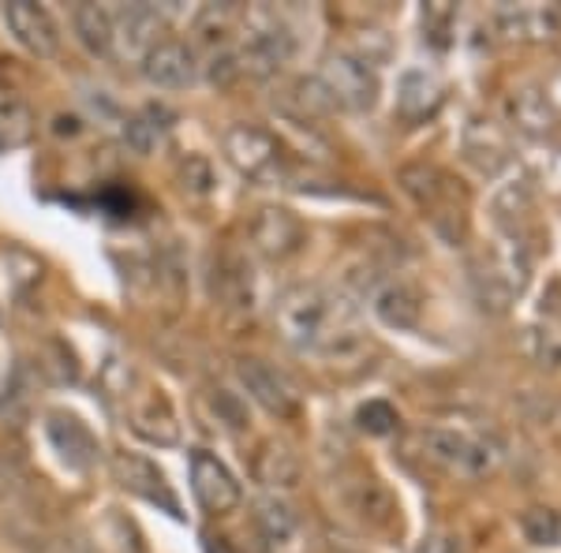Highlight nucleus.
Returning a JSON list of instances; mask_svg holds the SVG:
<instances>
[{"instance_id":"1","label":"nucleus","mask_w":561,"mask_h":553,"mask_svg":"<svg viewBox=\"0 0 561 553\" xmlns=\"http://www.w3.org/2000/svg\"><path fill=\"white\" fill-rule=\"evenodd\" d=\"M277 333L288 348L319 359H348L364 352V330L345 296L319 285L293 288L277 303Z\"/></svg>"},{"instance_id":"2","label":"nucleus","mask_w":561,"mask_h":553,"mask_svg":"<svg viewBox=\"0 0 561 553\" xmlns=\"http://www.w3.org/2000/svg\"><path fill=\"white\" fill-rule=\"evenodd\" d=\"M243 20V45L237 49L240 71L251 79H270L293 60L296 38L288 23L280 20L274 8H248Z\"/></svg>"},{"instance_id":"3","label":"nucleus","mask_w":561,"mask_h":553,"mask_svg":"<svg viewBox=\"0 0 561 553\" xmlns=\"http://www.w3.org/2000/svg\"><path fill=\"white\" fill-rule=\"evenodd\" d=\"M420 449L427 457V464L457 479H483L502 464V446L497 441L465 430H446V426L420 430Z\"/></svg>"},{"instance_id":"4","label":"nucleus","mask_w":561,"mask_h":553,"mask_svg":"<svg viewBox=\"0 0 561 553\" xmlns=\"http://www.w3.org/2000/svg\"><path fill=\"white\" fill-rule=\"evenodd\" d=\"M319 83L325 87V94H330L333 108H348V113H367V108H375L378 102V71L364 65L359 57H352V53H333V57H325V65L319 71Z\"/></svg>"},{"instance_id":"5","label":"nucleus","mask_w":561,"mask_h":553,"mask_svg":"<svg viewBox=\"0 0 561 553\" xmlns=\"http://www.w3.org/2000/svg\"><path fill=\"white\" fill-rule=\"evenodd\" d=\"M108 468H113V479L128 489V494L158 505V509H165L169 516L180 520V497L173 494V486H169L165 471L153 464V460L139 457V452H113V457H108Z\"/></svg>"},{"instance_id":"6","label":"nucleus","mask_w":561,"mask_h":553,"mask_svg":"<svg viewBox=\"0 0 561 553\" xmlns=\"http://www.w3.org/2000/svg\"><path fill=\"white\" fill-rule=\"evenodd\" d=\"M225 158L251 180H270L274 172H280L277 139L266 128H255V124H237V128L225 131Z\"/></svg>"},{"instance_id":"7","label":"nucleus","mask_w":561,"mask_h":553,"mask_svg":"<svg viewBox=\"0 0 561 553\" xmlns=\"http://www.w3.org/2000/svg\"><path fill=\"white\" fill-rule=\"evenodd\" d=\"M124 401H128V423L139 438L153 441V446H176L180 441V423L176 412L169 404V396L153 385L124 389Z\"/></svg>"},{"instance_id":"8","label":"nucleus","mask_w":561,"mask_h":553,"mask_svg":"<svg viewBox=\"0 0 561 553\" xmlns=\"http://www.w3.org/2000/svg\"><path fill=\"white\" fill-rule=\"evenodd\" d=\"M248 232H251V247H255L262 258H274V262L293 258L307 243L304 221L293 210H285V206H262Z\"/></svg>"},{"instance_id":"9","label":"nucleus","mask_w":561,"mask_h":553,"mask_svg":"<svg viewBox=\"0 0 561 553\" xmlns=\"http://www.w3.org/2000/svg\"><path fill=\"white\" fill-rule=\"evenodd\" d=\"M161 23L158 8L150 4H128L124 12L113 15V57L128 60V65H142L153 45H161Z\"/></svg>"},{"instance_id":"10","label":"nucleus","mask_w":561,"mask_h":553,"mask_svg":"<svg viewBox=\"0 0 561 553\" xmlns=\"http://www.w3.org/2000/svg\"><path fill=\"white\" fill-rule=\"evenodd\" d=\"M192 489H195V502L210 516L232 512L243 502V489L237 483V475L206 449L192 452Z\"/></svg>"},{"instance_id":"11","label":"nucleus","mask_w":561,"mask_h":553,"mask_svg":"<svg viewBox=\"0 0 561 553\" xmlns=\"http://www.w3.org/2000/svg\"><path fill=\"white\" fill-rule=\"evenodd\" d=\"M237 375H240V382L248 389L251 401H259L270 415L288 419V415L300 412V393H296V385L288 382L277 367H270V362H262V359H240Z\"/></svg>"},{"instance_id":"12","label":"nucleus","mask_w":561,"mask_h":553,"mask_svg":"<svg viewBox=\"0 0 561 553\" xmlns=\"http://www.w3.org/2000/svg\"><path fill=\"white\" fill-rule=\"evenodd\" d=\"M4 23H8V31L15 34V42H20L26 53H34V57H42V60L57 57L60 26L42 4H31V0H8V4H4Z\"/></svg>"},{"instance_id":"13","label":"nucleus","mask_w":561,"mask_h":553,"mask_svg":"<svg viewBox=\"0 0 561 553\" xmlns=\"http://www.w3.org/2000/svg\"><path fill=\"white\" fill-rule=\"evenodd\" d=\"M45 434H49L53 449L60 452V460H65L68 468H76V471H87L98 460V452H102L98 438L90 434V426L79 419V415L60 412V407L45 415Z\"/></svg>"},{"instance_id":"14","label":"nucleus","mask_w":561,"mask_h":553,"mask_svg":"<svg viewBox=\"0 0 561 553\" xmlns=\"http://www.w3.org/2000/svg\"><path fill=\"white\" fill-rule=\"evenodd\" d=\"M139 68H142V76H147V83L161 90H184V87H192L198 76L195 53L176 38H161V45H153Z\"/></svg>"},{"instance_id":"15","label":"nucleus","mask_w":561,"mask_h":553,"mask_svg":"<svg viewBox=\"0 0 561 553\" xmlns=\"http://www.w3.org/2000/svg\"><path fill=\"white\" fill-rule=\"evenodd\" d=\"M370 311H375V319L389 325V330H415L423 314V299L409 280L389 277L370 288Z\"/></svg>"},{"instance_id":"16","label":"nucleus","mask_w":561,"mask_h":553,"mask_svg":"<svg viewBox=\"0 0 561 553\" xmlns=\"http://www.w3.org/2000/svg\"><path fill=\"white\" fill-rule=\"evenodd\" d=\"M401 184H404V192H409L415 203L423 206V210H431L434 224H442V217H446V214L460 221V214H454L457 187L449 184V176L442 169H434V165H409V169H401Z\"/></svg>"},{"instance_id":"17","label":"nucleus","mask_w":561,"mask_h":553,"mask_svg":"<svg viewBox=\"0 0 561 553\" xmlns=\"http://www.w3.org/2000/svg\"><path fill=\"white\" fill-rule=\"evenodd\" d=\"M304 468H300V457H296L288 446H277V441H266L259 452H255V479L262 486L270 489H293L300 483Z\"/></svg>"},{"instance_id":"18","label":"nucleus","mask_w":561,"mask_h":553,"mask_svg":"<svg viewBox=\"0 0 561 553\" xmlns=\"http://www.w3.org/2000/svg\"><path fill=\"white\" fill-rule=\"evenodd\" d=\"M442 105V83L431 71H404L401 90H397V108L409 120H427Z\"/></svg>"},{"instance_id":"19","label":"nucleus","mask_w":561,"mask_h":553,"mask_svg":"<svg viewBox=\"0 0 561 553\" xmlns=\"http://www.w3.org/2000/svg\"><path fill=\"white\" fill-rule=\"evenodd\" d=\"M71 26H76L87 53H94V57H113V12H105V8H98V4H79L76 12H71Z\"/></svg>"},{"instance_id":"20","label":"nucleus","mask_w":561,"mask_h":553,"mask_svg":"<svg viewBox=\"0 0 561 553\" xmlns=\"http://www.w3.org/2000/svg\"><path fill=\"white\" fill-rule=\"evenodd\" d=\"M465 153L479 172H486V176L510 161V153H505V139L497 135V128H491V124H472V128H468Z\"/></svg>"},{"instance_id":"21","label":"nucleus","mask_w":561,"mask_h":553,"mask_svg":"<svg viewBox=\"0 0 561 553\" xmlns=\"http://www.w3.org/2000/svg\"><path fill=\"white\" fill-rule=\"evenodd\" d=\"M237 20H240V12L232 4H210V8H203V12H198V20H195V38H198V45L214 49V57H217V53H225V49H229V34L237 31Z\"/></svg>"},{"instance_id":"22","label":"nucleus","mask_w":561,"mask_h":553,"mask_svg":"<svg viewBox=\"0 0 561 553\" xmlns=\"http://www.w3.org/2000/svg\"><path fill=\"white\" fill-rule=\"evenodd\" d=\"M169 120H173V116H169L161 105H147L142 113H135L131 120H128V128H124V139H128V147L135 153H150L161 142V135L169 131Z\"/></svg>"},{"instance_id":"23","label":"nucleus","mask_w":561,"mask_h":553,"mask_svg":"<svg viewBox=\"0 0 561 553\" xmlns=\"http://www.w3.org/2000/svg\"><path fill=\"white\" fill-rule=\"evenodd\" d=\"M34 128H38V120H34L31 105L15 102V97L0 102V150L26 147L34 139Z\"/></svg>"},{"instance_id":"24","label":"nucleus","mask_w":561,"mask_h":553,"mask_svg":"<svg viewBox=\"0 0 561 553\" xmlns=\"http://www.w3.org/2000/svg\"><path fill=\"white\" fill-rule=\"evenodd\" d=\"M502 31L510 38H528V42H542L558 34V15L542 12V8H517V12L502 15Z\"/></svg>"},{"instance_id":"25","label":"nucleus","mask_w":561,"mask_h":553,"mask_svg":"<svg viewBox=\"0 0 561 553\" xmlns=\"http://www.w3.org/2000/svg\"><path fill=\"white\" fill-rule=\"evenodd\" d=\"M510 113H513V124H517L520 131L528 135H542L550 128V105L547 97L539 94V90H517V94L510 97Z\"/></svg>"},{"instance_id":"26","label":"nucleus","mask_w":561,"mask_h":553,"mask_svg":"<svg viewBox=\"0 0 561 553\" xmlns=\"http://www.w3.org/2000/svg\"><path fill=\"white\" fill-rule=\"evenodd\" d=\"M255 523L270 542H277V546L296 534V512L288 509L285 502H277V497H266V502L255 505Z\"/></svg>"},{"instance_id":"27","label":"nucleus","mask_w":561,"mask_h":553,"mask_svg":"<svg viewBox=\"0 0 561 553\" xmlns=\"http://www.w3.org/2000/svg\"><path fill=\"white\" fill-rule=\"evenodd\" d=\"M352 505H356V512L364 516L367 523H375V528H386V523L393 520V512H397L393 509V497H389L386 489L375 483V479H359Z\"/></svg>"},{"instance_id":"28","label":"nucleus","mask_w":561,"mask_h":553,"mask_svg":"<svg viewBox=\"0 0 561 553\" xmlns=\"http://www.w3.org/2000/svg\"><path fill=\"white\" fill-rule=\"evenodd\" d=\"M520 531L531 546H558L561 542V516L554 509H528L520 516Z\"/></svg>"},{"instance_id":"29","label":"nucleus","mask_w":561,"mask_h":553,"mask_svg":"<svg viewBox=\"0 0 561 553\" xmlns=\"http://www.w3.org/2000/svg\"><path fill=\"white\" fill-rule=\"evenodd\" d=\"M221 296L229 307H251V274H248V262L229 258L221 266Z\"/></svg>"},{"instance_id":"30","label":"nucleus","mask_w":561,"mask_h":553,"mask_svg":"<svg viewBox=\"0 0 561 553\" xmlns=\"http://www.w3.org/2000/svg\"><path fill=\"white\" fill-rule=\"evenodd\" d=\"M356 423H359V430H367V434H375V438H382V434H393L397 430V412H393V404H386V401H367L356 412Z\"/></svg>"},{"instance_id":"31","label":"nucleus","mask_w":561,"mask_h":553,"mask_svg":"<svg viewBox=\"0 0 561 553\" xmlns=\"http://www.w3.org/2000/svg\"><path fill=\"white\" fill-rule=\"evenodd\" d=\"M180 184H184V192L192 195H210L214 192V169L206 158H198V153H192V158L180 165Z\"/></svg>"},{"instance_id":"32","label":"nucleus","mask_w":561,"mask_h":553,"mask_svg":"<svg viewBox=\"0 0 561 553\" xmlns=\"http://www.w3.org/2000/svg\"><path fill=\"white\" fill-rule=\"evenodd\" d=\"M214 407H217V419H225L232 430H243V426H248V407H243L232 393H225V389L214 393Z\"/></svg>"},{"instance_id":"33","label":"nucleus","mask_w":561,"mask_h":553,"mask_svg":"<svg viewBox=\"0 0 561 553\" xmlns=\"http://www.w3.org/2000/svg\"><path fill=\"white\" fill-rule=\"evenodd\" d=\"M528 198H531V187H528V184L505 187V192L494 198V210L502 214V217H517V214L524 210V206H528Z\"/></svg>"},{"instance_id":"34","label":"nucleus","mask_w":561,"mask_h":553,"mask_svg":"<svg viewBox=\"0 0 561 553\" xmlns=\"http://www.w3.org/2000/svg\"><path fill=\"white\" fill-rule=\"evenodd\" d=\"M420 553H465V546H460V539L457 534H431L427 542H423V550Z\"/></svg>"}]
</instances>
